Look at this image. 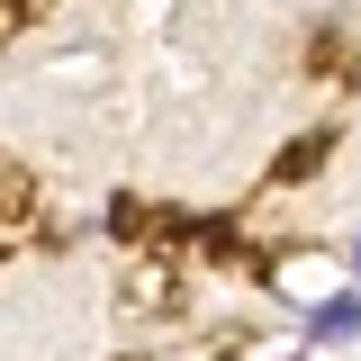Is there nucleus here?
Instances as JSON below:
<instances>
[{"label": "nucleus", "instance_id": "obj_2", "mask_svg": "<svg viewBox=\"0 0 361 361\" xmlns=\"http://www.w3.org/2000/svg\"><path fill=\"white\" fill-rule=\"evenodd\" d=\"M18 217H27V199H18V180H0V244L18 235Z\"/></svg>", "mask_w": 361, "mask_h": 361}, {"label": "nucleus", "instance_id": "obj_3", "mask_svg": "<svg viewBox=\"0 0 361 361\" xmlns=\"http://www.w3.org/2000/svg\"><path fill=\"white\" fill-rule=\"evenodd\" d=\"M353 280H361V235H353Z\"/></svg>", "mask_w": 361, "mask_h": 361}, {"label": "nucleus", "instance_id": "obj_1", "mask_svg": "<svg viewBox=\"0 0 361 361\" xmlns=\"http://www.w3.org/2000/svg\"><path fill=\"white\" fill-rule=\"evenodd\" d=\"M353 334H361V289H334L307 307V343H353Z\"/></svg>", "mask_w": 361, "mask_h": 361}]
</instances>
